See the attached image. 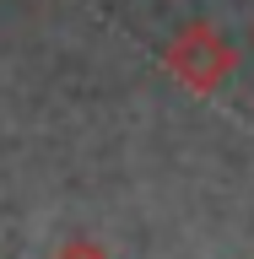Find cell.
<instances>
[{
	"label": "cell",
	"instance_id": "6da1fadb",
	"mask_svg": "<svg viewBox=\"0 0 254 259\" xmlns=\"http://www.w3.org/2000/svg\"><path fill=\"white\" fill-rule=\"evenodd\" d=\"M65 259H97V254H92V248H70Z\"/></svg>",
	"mask_w": 254,
	"mask_h": 259
}]
</instances>
